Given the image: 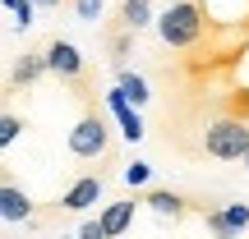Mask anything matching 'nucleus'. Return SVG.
Returning <instances> with one entry per match:
<instances>
[{"label":"nucleus","instance_id":"obj_1","mask_svg":"<svg viewBox=\"0 0 249 239\" xmlns=\"http://www.w3.org/2000/svg\"><path fill=\"white\" fill-rule=\"evenodd\" d=\"M203 32L194 46L157 60L161 79V143L189 152L198 124H249V0H194Z\"/></svg>","mask_w":249,"mask_h":239},{"label":"nucleus","instance_id":"obj_2","mask_svg":"<svg viewBox=\"0 0 249 239\" xmlns=\"http://www.w3.org/2000/svg\"><path fill=\"white\" fill-rule=\"evenodd\" d=\"M65 147H70V157H79V161H107L111 157V124H107V115H102V106L92 97H88V106H83V115L74 120Z\"/></svg>","mask_w":249,"mask_h":239},{"label":"nucleus","instance_id":"obj_3","mask_svg":"<svg viewBox=\"0 0 249 239\" xmlns=\"http://www.w3.org/2000/svg\"><path fill=\"white\" fill-rule=\"evenodd\" d=\"M152 23H157V37H161L166 51H185L203 32V14H198L194 0H166V9L152 14Z\"/></svg>","mask_w":249,"mask_h":239},{"label":"nucleus","instance_id":"obj_4","mask_svg":"<svg viewBox=\"0 0 249 239\" xmlns=\"http://www.w3.org/2000/svg\"><path fill=\"white\" fill-rule=\"evenodd\" d=\"M102 189H107V175H102V170H97V175H79V179H74V184L65 189L60 198H55V207H51L46 216H33V225L65 221V216H83V212H88V207L102 198Z\"/></svg>","mask_w":249,"mask_h":239},{"label":"nucleus","instance_id":"obj_5","mask_svg":"<svg viewBox=\"0 0 249 239\" xmlns=\"http://www.w3.org/2000/svg\"><path fill=\"white\" fill-rule=\"evenodd\" d=\"M42 55H46V74H55L60 83H79L83 74H88V60H83V51L70 42V37L42 42Z\"/></svg>","mask_w":249,"mask_h":239},{"label":"nucleus","instance_id":"obj_6","mask_svg":"<svg viewBox=\"0 0 249 239\" xmlns=\"http://www.w3.org/2000/svg\"><path fill=\"white\" fill-rule=\"evenodd\" d=\"M203 225L213 230L217 239H231L249 230V203H226V207H203Z\"/></svg>","mask_w":249,"mask_h":239},{"label":"nucleus","instance_id":"obj_7","mask_svg":"<svg viewBox=\"0 0 249 239\" xmlns=\"http://www.w3.org/2000/svg\"><path fill=\"white\" fill-rule=\"evenodd\" d=\"M33 212H37L33 198H28L23 189H18L14 179L5 175V179H0V221H9V225H28V221H33Z\"/></svg>","mask_w":249,"mask_h":239},{"label":"nucleus","instance_id":"obj_8","mask_svg":"<svg viewBox=\"0 0 249 239\" xmlns=\"http://www.w3.org/2000/svg\"><path fill=\"white\" fill-rule=\"evenodd\" d=\"M107 111L116 115V124H120V133H124V143H143V133H148V124H143V115L124 101V92L120 88H111L107 92Z\"/></svg>","mask_w":249,"mask_h":239},{"label":"nucleus","instance_id":"obj_9","mask_svg":"<svg viewBox=\"0 0 249 239\" xmlns=\"http://www.w3.org/2000/svg\"><path fill=\"white\" fill-rule=\"evenodd\" d=\"M46 74V55H42V46H28L23 55L14 60V69H9V88L5 92H28L37 79Z\"/></svg>","mask_w":249,"mask_h":239},{"label":"nucleus","instance_id":"obj_10","mask_svg":"<svg viewBox=\"0 0 249 239\" xmlns=\"http://www.w3.org/2000/svg\"><path fill=\"white\" fill-rule=\"evenodd\" d=\"M134 212H139V198H134V193L120 198V203H111L107 212L97 216V221H102V235H124L134 225Z\"/></svg>","mask_w":249,"mask_h":239},{"label":"nucleus","instance_id":"obj_11","mask_svg":"<svg viewBox=\"0 0 249 239\" xmlns=\"http://www.w3.org/2000/svg\"><path fill=\"white\" fill-rule=\"evenodd\" d=\"M116 88L124 92V101H129L134 111H143L152 101V88H148V79L143 74H134V69H124V64H116Z\"/></svg>","mask_w":249,"mask_h":239},{"label":"nucleus","instance_id":"obj_12","mask_svg":"<svg viewBox=\"0 0 249 239\" xmlns=\"http://www.w3.org/2000/svg\"><path fill=\"white\" fill-rule=\"evenodd\" d=\"M139 203H148L157 216H171V221H185V212H189V207H185V198H180V193H171V189H148Z\"/></svg>","mask_w":249,"mask_h":239},{"label":"nucleus","instance_id":"obj_13","mask_svg":"<svg viewBox=\"0 0 249 239\" xmlns=\"http://www.w3.org/2000/svg\"><path fill=\"white\" fill-rule=\"evenodd\" d=\"M116 23H120V28H134V32L152 28V0H120Z\"/></svg>","mask_w":249,"mask_h":239},{"label":"nucleus","instance_id":"obj_14","mask_svg":"<svg viewBox=\"0 0 249 239\" xmlns=\"http://www.w3.org/2000/svg\"><path fill=\"white\" fill-rule=\"evenodd\" d=\"M134 28H120V23H111V32H107V46H111V64H124L129 60V51H134Z\"/></svg>","mask_w":249,"mask_h":239},{"label":"nucleus","instance_id":"obj_15","mask_svg":"<svg viewBox=\"0 0 249 239\" xmlns=\"http://www.w3.org/2000/svg\"><path fill=\"white\" fill-rule=\"evenodd\" d=\"M18 138H23V115H14V111H0V152L14 147Z\"/></svg>","mask_w":249,"mask_h":239},{"label":"nucleus","instance_id":"obj_16","mask_svg":"<svg viewBox=\"0 0 249 239\" xmlns=\"http://www.w3.org/2000/svg\"><path fill=\"white\" fill-rule=\"evenodd\" d=\"M70 5H74V18L79 23H97L107 14V0H70Z\"/></svg>","mask_w":249,"mask_h":239},{"label":"nucleus","instance_id":"obj_17","mask_svg":"<svg viewBox=\"0 0 249 239\" xmlns=\"http://www.w3.org/2000/svg\"><path fill=\"white\" fill-rule=\"evenodd\" d=\"M148 179H152V166H148V161H129V166H124V184H129V189H143Z\"/></svg>","mask_w":249,"mask_h":239},{"label":"nucleus","instance_id":"obj_18","mask_svg":"<svg viewBox=\"0 0 249 239\" xmlns=\"http://www.w3.org/2000/svg\"><path fill=\"white\" fill-rule=\"evenodd\" d=\"M9 9H14V23H18V32H23V28H33V0H14V5H9Z\"/></svg>","mask_w":249,"mask_h":239},{"label":"nucleus","instance_id":"obj_19","mask_svg":"<svg viewBox=\"0 0 249 239\" xmlns=\"http://www.w3.org/2000/svg\"><path fill=\"white\" fill-rule=\"evenodd\" d=\"M79 235H83V239H107V235H102V221H83Z\"/></svg>","mask_w":249,"mask_h":239},{"label":"nucleus","instance_id":"obj_20","mask_svg":"<svg viewBox=\"0 0 249 239\" xmlns=\"http://www.w3.org/2000/svg\"><path fill=\"white\" fill-rule=\"evenodd\" d=\"M33 5H37V9H60L65 0H33Z\"/></svg>","mask_w":249,"mask_h":239},{"label":"nucleus","instance_id":"obj_21","mask_svg":"<svg viewBox=\"0 0 249 239\" xmlns=\"http://www.w3.org/2000/svg\"><path fill=\"white\" fill-rule=\"evenodd\" d=\"M240 161H245V170H249V143H245V152H240Z\"/></svg>","mask_w":249,"mask_h":239},{"label":"nucleus","instance_id":"obj_22","mask_svg":"<svg viewBox=\"0 0 249 239\" xmlns=\"http://www.w3.org/2000/svg\"><path fill=\"white\" fill-rule=\"evenodd\" d=\"M5 175H9V170H5V166H0V179H5Z\"/></svg>","mask_w":249,"mask_h":239},{"label":"nucleus","instance_id":"obj_23","mask_svg":"<svg viewBox=\"0 0 249 239\" xmlns=\"http://www.w3.org/2000/svg\"><path fill=\"white\" fill-rule=\"evenodd\" d=\"M0 5H14V0H0Z\"/></svg>","mask_w":249,"mask_h":239}]
</instances>
